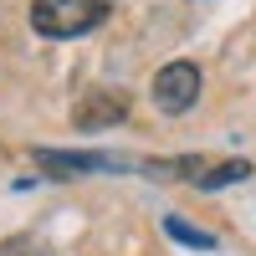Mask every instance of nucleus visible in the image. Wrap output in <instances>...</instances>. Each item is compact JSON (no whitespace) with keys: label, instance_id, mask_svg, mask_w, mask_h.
<instances>
[{"label":"nucleus","instance_id":"f257e3e1","mask_svg":"<svg viewBox=\"0 0 256 256\" xmlns=\"http://www.w3.org/2000/svg\"><path fill=\"white\" fill-rule=\"evenodd\" d=\"M108 10H113V0H31V26L41 36L67 41V36L92 31Z\"/></svg>","mask_w":256,"mask_h":256},{"label":"nucleus","instance_id":"f03ea898","mask_svg":"<svg viewBox=\"0 0 256 256\" xmlns=\"http://www.w3.org/2000/svg\"><path fill=\"white\" fill-rule=\"evenodd\" d=\"M195 98H200V67L195 62H169L154 77V102L164 113H184Z\"/></svg>","mask_w":256,"mask_h":256},{"label":"nucleus","instance_id":"7ed1b4c3","mask_svg":"<svg viewBox=\"0 0 256 256\" xmlns=\"http://www.w3.org/2000/svg\"><path fill=\"white\" fill-rule=\"evenodd\" d=\"M180 174H184L190 184H200V190H220V184H230V180H246L251 164H246V159H184Z\"/></svg>","mask_w":256,"mask_h":256},{"label":"nucleus","instance_id":"39448f33","mask_svg":"<svg viewBox=\"0 0 256 256\" xmlns=\"http://www.w3.org/2000/svg\"><path fill=\"white\" fill-rule=\"evenodd\" d=\"M164 230H169V236H174V241L195 246V251H210V246H216V236H210V230H195V226H184L180 216H169V220H164Z\"/></svg>","mask_w":256,"mask_h":256},{"label":"nucleus","instance_id":"20e7f679","mask_svg":"<svg viewBox=\"0 0 256 256\" xmlns=\"http://www.w3.org/2000/svg\"><path fill=\"white\" fill-rule=\"evenodd\" d=\"M123 113H128L123 92H88L77 102V128H113V123H123Z\"/></svg>","mask_w":256,"mask_h":256}]
</instances>
